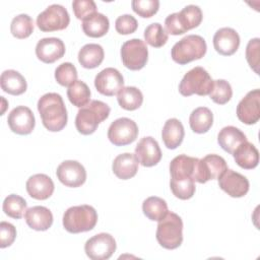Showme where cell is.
I'll return each mask as SVG.
<instances>
[{
  "label": "cell",
  "instance_id": "1",
  "mask_svg": "<svg viewBox=\"0 0 260 260\" xmlns=\"http://www.w3.org/2000/svg\"><path fill=\"white\" fill-rule=\"evenodd\" d=\"M38 111L42 123L51 132L61 131L67 124V110L62 96L57 92H48L38 101Z\"/></svg>",
  "mask_w": 260,
  "mask_h": 260
},
{
  "label": "cell",
  "instance_id": "2",
  "mask_svg": "<svg viewBox=\"0 0 260 260\" xmlns=\"http://www.w3.org/2000/svg\"><path fill=\"white\" fill-rule=\"evenodd\" d=\"M110 107L98 100L90 101L86 106L80 108L75 118V127L83 135L92 134L100 123L105 121L110 115Z\"/></svg>",
  "mask_w": 260,
  "mask_h": 260
},
{
  "label": "cell",
  "instance_id": "3",
  "mask_svg": "<svg viewBox=\"0 0 260 260\" xmlns=\"http://www.w3.org/2000/svg\"><path fill=\"white\" fill-rule=\"evenodd\" d=\"M98 222L95 209L87 204L69 207L63 214V226L70 234L91 231Z\"/></svg>",
  "mask_w": 260,
  "mask_h": 260
},
{
  "label": "cell",
  "instance_id": "4",
  "mask_svg": "<svg viewBox=\"0 0 260 260\" xmlns=\"http://www.w3.org/2000/svg\"><path fill=\"white\" fill-rule=\"evenodd\" d=\"M158 244L168 250H174L181 246L183 242V220L175 212L168 211L167 214L158 220L156 233Z\"/></svg>",
  "mask_w": 260,
  "mask_h": 260
},
{
  "label": "cell",
  "instance_id": "5",
  "mask_svg": "<svg viewBox=\"0 0 260 260\" xmlns=\"http://www.w3.org/2000/svg\"><path fill=\"white\" fill-rule=\"evenodd\" d=\"M203 18L201 8L197 5H187L180 12H175L167 16L165 19L166 31L168 34L178 36L197 27Z\"/></svg>",
  "mask_w": 260,
  "mask_h": 260
},
{
  "label": "cell",
  "instance_id": "6",
  "mask_svg": "<svg viewBox=\"0 0 260 260\" xmlns=\"http://www.w3.org/2000/svg\"><path fill=\"white\" fill-rule=\"evenodd\" d=\"M206 50V42L201 36L188 35L173 46L171 56L176 63L185 65L194 60L201 59L205 55Z\"/></svg>",
  "mask_w": 260,
  "mask_h": 260
},
{
  "label": "cell",
  "instance_id": "7",
  "mask_svg": "<svg viewBox=\"0 0 260 260\" xmlns=\"http://www.w3.org/2000/svg\"><path fill=\"white\" fill-rule=\"evenodd\" d=\"M213 87V80L209 73L200 66L189 70L179 84V92L184 96L192 94L207 95Z\"/></svg>",
  "mask_w": 260,
  "mask_h": 260
},
{
  "label": "cell",
  "instance_id": "8",
  "mask_svg": "<svg viewBox=\"0 0 260 260\" xmlns=\"http://www.w3.org/2000/svg\"><path fill=\"white\" fill-rule=\"evenodd\" d=\"M70 16L67 9L60 4L48 6L37 17V25L42 31L62 30L68 26Z\"/></svg>",
  "mask_w": 260,
  "mask_h": 260
},
{
  "label": "cell",
  "instance_id": "9",
  "mask_svg": "<svg viewBox=\"0 0 260 260\" xmlns=\"http://www.w3.org/2000/svg\"><path fill=\"white\" fill-rule=\"evenodd\" d=\"M121 59L124 66L130 70L142 69L148 60V49L144 41L140 39L126 41L121 48Z\"/></svg>",
  "mask_w": 260,
  "mask_h": 260
},
{
  "label": "cell",
  "instance_id": "10",
  "mask_svg": "<svg viewBox=\"0 0 260 260\" xmlns=\"http://www.w3.org/2000/svg\"><path fill=\"white\" fill-rule=\"evenodd\" d=\"M138 136L137 124L129 118H119L111 123L108 129V138L116 146L132 143Z\"/></svg>",
  "mask_w": 260,
  "mask_h": 260
},
{
  "label": "cell",
  "instance_id": "11",
  "mask_svg": "<svg viewBox=\"0 0 260 260\" xmlns=\"http://www.w3.org/2000/svg\"><path fill=\"white\" fill-rule=\"evenodd\" d=\"M117 244L113 236L108 233L96 234L89 238L84 245V251L91 260H107L116 251Z\"/></svg>",
  "mask_w": 260,
  "mask_h": 260
},
{
  "label": "cell",
  "instance_id": "12",
  "mask_svg": "<svg viewBox=\"0 0 260 260\" xmlns=\"http://www.w3.org/2000/svg\"><path fill=\"white\" fill-rule=\"evenodd\" d=\"M228 169L223 157L218 154H207L198 159L194 181L204 184L210 180L217 179Z\"/></svg>",
  "mask_w": 260,
  "mask_h": 260
},
{
  "label": "cell",
  "instance_id": "13",
  "mask_svg": "<svg viewBox=\"0 0 260 260\" xmlns=\"http://www.w3.org/2000/svg\"><path fill=\"white\" fill-rule=\"evenodd\" d=\"M238 119L247 125L255 124L260 119V90L249 91L237 106Z\"/></svg>",
  "mask_w": 260,
  "mask_h": 260
},
{
  "label": "cell",
  "instance_id": "14",
  "mask_svg": "<svg viewBox=\"0 0 260 260\" xmlns=\"http://www.w3.org/2000/svg\"><path fill=\"white\" fill-rule=\"evenodd\" d=\"M218 186L228 195L234 198L245 196L249 191V181L242 174L226 169L218 178Z\"/></svg>",
  "mask_w": 260,
  "mask_h": 260
},
{
  "label": "cell",
  "instance_id": "15",
  "mask_svg": "<svg viewBox=\"0 0 260 260\" xmlns=\"http://www.w3.org/2000/svg\"><path fill=\"white\" fill-rule=\"evenodd\" d=\"M58 180L67 187L77 188L84 184L86 180V171L77 160H64L56 171Z\"/></svg>",
  "mask_w": 260,
  "mask_h": 260
},
{
  "label": "cell",
  "instance_id": "16",
  "mask_svg": "<svg viewBox=\"0 0 260 260\" xmlns=\"http://www.w3.org/2000/svg\"><path fill=\"white\" fill-rule=\"evenodd\" d=\"M94 86L100 93L112 96L124 87V78L119 70L113 67H108L95 75Z\"/></svg>",
  "mask_w": 260,
  "mask_h": 260
},
{
  "label": "cell",
  "instance_id": "17",
  "mask_svg": "<svg viewBox=\"0 0 260 260\" xmlns=\"http://www.w3.org/2000/svg\"><path fill=\"white\" fill-rule=\"evenodd\" d=\"M10 130L19 135H27L32 132L36 119L31 110L25 106H18L14 108L7 118Z\"/></svg>",
  "mask_w": 260,
  "mask_h": 260
},
{
  "label": "cell",
  "instance_id": "18",
  "mask_svg": "<svg viewBox=\"0 0 260 260\" xmlns=\"http://www.w3.org/2000/svg\"><path fill=\"white\" fill-rule=\"evenodd\" d=\"M134 154L138 162L146 168L157 165L161 158L159 145L151 136H145L138 141Z\"/></svg>",
  "mask_w": 260,
  "mask_h": 260
},
{
  "label": "cell",
  "instance_id": "19",
  "mask_svg": "<svg viewBox=\"0 0 260 260\" xmlns=\"http://www.w3.org/2000/svg\"><path fill=\"white\" fill-rule=\"evenodd\" d=\"M64 54L65 45L59 38H44L37 43L36 55L44 63H54L61 59Z\"/></svg>",
  "mask_w": 260,
  "mask_h": 260
},
{
  "label": "cell",
  "instance_id": "20",
  "mask_svg": "<svg viewBox=\"0 0 260 260\" xmlns=\"http://www.w3.org/2000/svg\"><path fill=\"white\" fill-rule=\"evenodd\" d=\"M240 46V36L232 27H221L213 36V47L222 56H231Z\"/></svg>",
  "mask_w": 260,
  "mask_h": 260
},
{
  "label": "cell",
  "instance_id": "21",
  "mask_svg": "<svg viewBox=\"0 0 260 260\" xmlns=\"http://www.w3.org/2000/svg\"><path fill=\"white\" fill-rule=\"evenodd\" d=\"M28 195L37 200H46L54 192L53 180L45 174H36L29 177L25 184Z\"/></svg>",
  "mask_w": 260,
  "mask_h": 260
},
{
  "label": "cell",
  "instance_id": "22",
  "mask_svg": "<svg viewBox=\"0 0 260 260\" xmlns=\"http://www.w3.org/2000/svg\"><path fill=\"white\" fill-rule=\"evenodd\" d=\"M197 157L180 154L174 157L170 164V174L173 180L193 179L195 178L196 166L198 162Z\"/></svg>",
  "mask_w": 260,
  "mask_h": 260
},
{
  "label": "cell",
  "instance_id": "23",
  "mask_svg": "<svg viewBox=\"0 0 260 260\" xmlns=\"http://www.w3.org/2000/svg\"><path fill=\"white\" fill-rule=\"evenodd\" d=\"M26 224L35 231H47L53 223V214L45 206H32L24 213Z\"/></svg>",
  "mask_w": 260,
  "mask_h": 260
},
{
  "label": "cell",
  "instance_id": "24",
  "mask_svg": "<svg viewBox=\"0 0 260 260\" xmlns=\"http://www.w3.org/2000/svg\"><path fill=\"white\" fill-rule=\"evenodd\" d=\"M138 164L139 162L135 154L125 152L114 158L112 170L117 178L121 180H128L136 175L138 171Z\"/></svg>",
  "mask_w": 260,
  "mask_h": 260
},
{
  "label": "cell",
  "instance_id": "25",
  "mask_svg": "<svg viewBox=\"0 0 260 260\" xmlns=\"http://www.w3.org/2000/svg\"><path fill=\"white\" fill-rule=\"evenodd\" d=\"M245 141H247L246 135L235 126L223 127L217 135V142L219 146L231 154H233L234 151Z\"/></svg>",
  "mask_w": 260,
  "mask_h": 260
},
{
  "label": "cell",
  "instance_id": "26",
  "mask_svg": "<svg viewBox=\"0 0 260 260\" xmlns=\"http://www.w3.org/2000/svg\"><path fill=\"white\" fill-rule=\"evenodd\" d=\"M185 135L183 124L176 118L168 119L161 130V138L169 149H175L183 142Z\"/></svg>",
  "mask_w": 260,
  "mask_h": 260
},
{
  "label": "cell",
  "instance_id": "27",
  "mask_svg": "<svg viewBox=\"0 0 260 260\" xmlns=\"http://www.w3.org/2000/svg\"><path fill=\"white\" fill-rule=\"evenodd\" d=\"M0 84L5 92L12 95L22 94L27 88L25 78L18 71L13 69H8L2 72Z\"/></svg>",
  "mask_w": 260,
  "mask_h": 260
},
{
  "label": "cell",
  "instance_id": "28",
  "mask_svg": "<svg viewBox=\"0 0 260 260\" xmlns=\"http://www.w3.org/2000/svg\"><path fill=\"white\" fill-rule=\"evenodd\" d=\"M235 161L239 167L246 170H252L258 166L259 152L251 142H243L233 153Z\"/></svg>",
  "mask_w": 260,
  "mask_h": 260
},
{
  "label": "cell",
  "instance_id": "29",
  "mask_svg": "<svg viewBox=\"0 0 260 260\" xmlns=\"http://www.w3.org/2000/svg\"><path fill=\"white\" fill-rule=\"evenodd\" d=\"M104 57V49L99 44H86L78 52V62L86 69H93L100 66Z\"/></svg>",
  "mask_w": 260,
  "mask_h": 260
},
{
  "label": "cell",
  "instance_id": "30",
  "mask_svg": "<svg viewBox=\"0 0 260 260\" xmlns=\"http://www.w3.org/2000/svg\"><path fill=\"white\" fill-rule=\"evenodd\" d=\"M82 30L90 38H101L105 36L110 27L109 18L103 13L96 12L82 20Z\"/></svg>",
  "mask_w": 260,
  "mask_h": 260
},
{
  "label": "cell",
  "instance_id": "31",
  "mask_svg": "<svg viewBox=\"0 0 260 260\" xmlns=\"http://www.w3.org/2000/svg\"><path fill=\"white\" fill-rule=\"evenodd\" d=\"M189 124L193 132L198 134L206 133L213 124V114L206 107L196 108L190 114Z\"/></svg>",
  "mask_w": 260,
  "mask_h": 260
},
{
  "label": "cell",
  "instance_id": "32",
  "mask_svg": "<svg viewBox=\"0 0 260 260\" xmlns=\"http://www.w3.org/2000/svg\"><path fill=\"white\" fill-rule=\"evenodd\" d=\"M117 101L122 109L134 111L142 105L143 94L141 90L135 86H125L119 90Z\"/></svg>",
  "mask_w": 260,
  "mask_h": 260
},
{
  "label": "cell",
  "instance_id": "33",
  "mask_svg": "<svg viewBox=\"0 0 260 260\" xmlns=\"http://www.w3.org/2000/svg\"><path fill=\"white\" fill-rule=\"evenodd\" d=\"M142 211L148 219L158 221L167 214L169 210L165 199L157 196H150L143 201Z\"/></svg>",
  "mask_w": 260,
  "mask_h": 260
},
{
  "label": "cell",
  "instance_id": "34",
  "mask_svg": "<svg viewBox=\"0 0 260 260\" xmlns=\"http://www.w3.org/2000/svg\"><path fill=\"white\" fill-rule=\"evenodd\" d=\"M67 96L73 106L82 108L90 102V89L85 82L76 80L69 85Z\"/></svg>",
  "mask_w": 260,
  "mask_h": 260
},
{
  "label": "cell",
  "instance_id": "35",
  "mask_svg": "<svg viewBox=\"0 0 260 260\" xmlns=\"http://www.w3.org/2000/svg\"><path fill=\"white\" fill-rule=\"evenodd\" d=\"M10 31L17 39H26L34 31V20L27 14H19L13 17L10 24Z\"/></svg>",
  "mask_w": 260,
  "mask_h": 260
},
{
  "label": "cell",
  "instance_id": "36",
  "mask_svg": "<svg viewBox=\"0 0 260 260\" xmlns=\"http://www.w3.org/2000/svg\"><path fill=\"white\" fill-rule=\"evenodd\" d=\"M3 211L9 217L19 219L26 211V201L19 195L10 194L3 201Z\"/></svg>",
  "mask_w": 260,
  "mask_h": 260
},
{
  "label": "cell",
  "instance_id": "37",
  "mask_svg": "<svg viewBox=\"0 0 260 260\" xmlns=\"http://www.w3.org/2000/svg\"><path fill=\"white\" fill-rule=\"evenodd\" d=\"M144 40L151 47L160 48L166 45L169 36L160 23L153 22L144 29Z\"/></svg>",
  "mask_w": 260,
  "mask_h": 260
},
{
  "label": "cell",
  "instance_id": "38",
  "mask_svg": "<svg viewBox=\"0 0 260 260\" xmlns=\"http://www.w3.org/2000/svg\"><path fill=\"white\" fill-rule=\"evenodd\" d=\"M170 187L173 194L182 200H187L193 197L196 187L195 181L193 179H183V180H173L170 181Z\"/></svg>",
  "mask_w": 260,
  "mask_h": 260
},
{
  "label": "cell",
  "instance_id": "39",
  "mask_svg": "<svg viewBox=\"0 0 260 260\" xmlns=\"http://www.w3.org/2000/svg\"><path fill=\"white\" fill-rule=\"evenodd\" d=\"M232 95L233 89L231 84L226 80H213V87L209 93V96L214 103L218 105H224L232 99Z\"/></svg>",
  "mask_w": 260,
  "mask_h": 260
},
{
  "label": "cell",
  "instance_id": "40",
  "mask_svg": "<svg viewBox=\"0 0 260 260\" xmlns=\"http://www.w3.org/2000/svg\"><path fill=\"white\" fill-rule=\"evenodd\" d=\"M76 67L70 62H64L55 69V79L62 86H69L77 80Z\"/></svg>",
  "mask_w": 260,
  "mask_h": 260
},
{
  "label": "cell",
  "instance_id": "41",
  "mask_svg": "<svg viewBox=\"0 0 260 260\" xmlns=\"http://www.w3.org/2000/svg\"><path fill=\"white\" fill-rule=\"evenodd\" d=\"M132 9L139 16L148 18L154 15L159 8L158 0H133L131 2Z\"/></svg>",
  "mask_w": 260,
  "mask_h": 260
},
{
  "label": "cell",
  "instance_id": "42",
  "mask_svg": "<svg viewBox=\"0 0 260 260\" xmlns=\"http://www.w3.org/2000/svg\"><path fill=\"white\" fill-rule=\"evenodd\" d=\"M72 9L75 16L81 20L96 13V5L92 0H74L72 2Z\"/></svg>",
  "mask_w": 260,
  "mask_h": 260
},
{
  "label": "cell",
  "instance_id": "43",
  "mask_svg": "<svg viewBox=\"0 0 260 260\" xmlns=\"http://www.w3.org/2000/svg\"><path fill=\"white\" fill-rule=\"evenodd\" d=\"M138 27V22L131 14H123L117 17L115 28L120 35H129L134 32Z\"/></svg>",
  "mask_w": 260,
  "mask_h": 260
},
{
  "label": "cell",
  "instance_id": "44",
  "mask_svg": "<svg viewBox=\"0 0 260 260\" xmlns=\"http://www.w3.org/2000/svg\"><path fill=\"white\" fill-rule=\"evenodd\" d=\"M259 39H251L246 47V59L250 67L255 71V73H259Z\"/></svg>",
  "mask_w": 260,
  "mask_h": 260
},
{
  "label": "cell",
  "instance_id": "45",
  "mask_svg": "<svg viewBox=\"0 0 260 260\" xmlns=\"http://www.w3.org/2000/svg\"><path fill=\"white\" fill-rule=\"evenodd\" d=\"M16 238L15 226L7 221L0 222V248L9 247Z\"/></svg>",
  "mask_w": 260,
  "mask_h": 260
}]
</instances>
